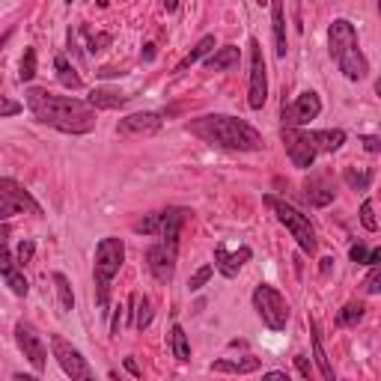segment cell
<instances>
[{
	"instance_id": "6da1fadb",
	"label": "cell",
	"mask_w": 381,
	"mask_h": 381,
	"mask_svg": "<svg viewBox=\"0 0 381 381\" xmlns=\"http://www.w3.org/2000/svg\"><path fill=\"white\" fill-rule=\"evenodd\" d=\"M27 110L33 120L51 125L63 135H90L95 128V108L72 95H54L48 90H27Z\"/></svg>"
},
{
	"instance_id": "7a4b0ae2",
	"label": "cell",
	"mask_w": 381,
	"mask_h": 381,
	"mask_svg": "<svg viewBox=\"0 0 381 381\" xmlns=\"http://www.w3.org/2000/svg\"><path fill=\"white\" fill-rule=\"evenodd\" d=\"M188 131L194 137L206 140L209 146H221V149H233V152H259L262 149V135L239 117L229 113H206L200 120H191Z\"/></svg>"
},
{
	"instance_id": "3957f363",
	"label": "cell",
	"mask_w": 381,
	"mask_h": 381,
	"mask_svg": "<svg viewBox=\"0 0 381 381\" xmlns=\"http://www.w3.org/2000/svg\"><path fill=\"white\" fill-rule=\"evenodd\" d=\"M328 48H330V57L337 60L340 72L349 78V80H363L370 72L367 57L360 54V45H357V30L352 21L337 19L334 24L328 27Z\"/></svg>"
},
{
	"instance_id": "277c9868",
	"label": "cell",
	"mask_w": 381,
	"mask_h": 381,
	"mask_svg": "<svg viewBox=\"0 0 381 381\" xmlns=\"http://www.w3.org/2000/svg\"><path fill=\"white\" fill-rule=\"evenodd\" d=\"M125 262V244L122 239H102L95 244V262H93V274H95V301L98 307H108V295H110V283L113 277L120 274Z\"/></svg>"
},
{
	"instance_id": "5b68a950",
	"label": "cell",
	"mask_w": 381,
	"mask_h": 381,
	"mask_svg": "<svg viewBox=\"0 0 381 381\" xmlns=\"http://www.w3.org/2000/svg\"><path fill=\"white\" fill-rule=\"evenodd\" d=\"M265 203L271 206V212L277 214V221L289 229L292 239L298 241V247H301L304 254H310V256L316 254V247H319L316 229H313V224H310L307 214H301L295 206H289V203H283V200H277V197H265Z\"/></svg>"
},
{
	"instance_id": "8992f818",
	"label": "cell",
	"mask_w": 381,
	"mask_h": 381,
	"mask_svg": "<svg viewBox=\"0 0 381 381\" xmlns=\"http://www.w3.org/2000/svg\"><path fill=\"white\" fill-rule=\"evenodd\" d=\"M254 307L259 313V319L268 325L271 330H283L289 325V304H286V298L280 295L274 286L259 283L254 289Z\"/></svg>"
},
{
	"instance_id": "52a82bcc",
	"label": "cell",
	"mask_w": 381,
	"mask_h": 381,
	"mask_svg": "<svg viewBox=\"0 0 381 381\" xmlns=\"http://www.w3.org/2000/svg\"><path fill=\"white\" fill-rule=\"evenodd\" d=\"M21 212L42 214V206L33 200V194L24 185H19L15 179H0V221H9Z\"/></svg>"
},
{
	"instance_id": "ba28073f",
	"label": "cell",
	"mask_w": 381,
	"mask_h": 381,
	"mask_svg": "<svg viewBox=\"0 0 381 381\" xmlns=\"http://www.w3.org/2000/svg\"><path fill=\"white\" fill-rule=\"evenodd\" d=\"M265 102H268V69H265L259 39H251V93H247V105L254 110H262Z\"/></svg>"
},
{
	"instance_id": "9c48e42d",
	"label": "cell",
	"mask_w": 381,
	"mask_h": 381,
	"mask_svg": "<svg viewBox=\"0 0 381 381\" xmlns=\"http://www.w3.org/2000/svg\"><path fill=\"white\" fill-rule=\"evenodd\" d=\"M51 349H54V357L60 363V370L69 375V378H78V381H90L93 378V370H90L87 357L80 355L72 343H66L60 334L51 337Z\"/></svg>"
},
{
	"instance_id": "30bf717a",
	"label": "cell",
	"mask_w": 381,
	"mask_h": 381,
	"mask_svg": "<svg viewBox=\"0 0 381 381\" xmlns=\"http://www.w3.org/2000/svg\"><path fill=\"white\" fill-rule=\"evenodd\" d=\"M283 146H286V155L289 161L295 164V167L301 170H310L313 161H316V146H313L310 140V131H301V128H292V125H283Z\"/></svg>"
},
{
	"instance_id": "8fae6325",
	"label": "cell",
	"mask_w": 381,
	"mask_h": 381,
	"mask_svg": "<svg viewBox=\"0 0 381 381\" xmlns=\"http://www.w3.org/2000/svg\"><path fill=\"white\" fill-rule=\"evenodd\" d=\"M146 268L158 283H170L176 274V241H158L146 251Z\"/></svg>"
},
{
	"instance_id": "7c38bea8",
	"label": "cell",
	"mask_w": 381,
	"mask_h": 381,
	"mask_svg": "<svg viewBox=\"0 0 381 381\" xmlns=\"http://www.w3.org/2000/svg\"><path fill=\"white\" fill-rule=\"evenodd\" d=\"M15 343H19V349L24 352V357L33 363V370L42 372L45 363H48V349L39 337V330L33 328L30 322H19L15 325Z\"/></svg>"
},
{
	"instance_id": "4fadbf2b",
	"label": "cell",
	"mask_w": 381,
	"mask_h": 381,
	"mask_svg": "<svg viewBox=\"0 0 381 381\" xmlns=\"http://www.w3.org/2000/svg\"><path fill=\"white\" fill-rule=\"evenodd\" d=\"M322 113V98L307 90L295 98L292 105H283V125H292V128H301L307 122H313Z\"/></svg>"
},
{
	"instance_id": "5bb4252c",
	"label": "cell",
	"mask_w": 381,
	"mask_h": 381,
	"mask_svg": "<svg viewBox=\"0 0 381 381\" xmlns=\"http://www.w3.org/2000/svg\"><path fill=\"white\" fill-rule=\"evenodd\" d=\"M304 197H307V203H310L313 209H325V206H330V203H334V197H337L330 176H328V173L310 176V179H307V185H304Z\"/></svg>"
},
{
	"instance_id": "9a60e30c",
	"label": "cell",
	"mask_w": 381,
	"mask_h": 381,
	"mask_svg": "<svg viewBox=\"0 0 381 381\" xmlns=\"http://www.w3.org/2000/svg\"><path fill=\"white\" fill-rule=\"evenodd\" d=\"M0 277L6 280V286L19 295V298H24L27 295V277L21 274V265H19V259H15L12 254H9V247L6 244H0Z\"/></svg>"
},
{
	"instance_id": "2e32d148",
	"label": "cell",
	"mask_w": 381,
	"mask_h": 381,
	"mask_svg": "<svg viewBox=\"0 0 381 381\" xmlns=\"http://www.w3.org/2000/svg\"><path fill=\"white\" fill-rule=\"evenodd\" d=\"M161 122H164L161 113L143 110V113H131V117L120 120L117 131H120V135H125V137H131V135H155V131L161 128Z\"/></svg>"
},
{
	"instance_id": "e0dca14e",
	"label": "cell",
	"mask_w": 381,
	"mask_h": 381,
	"mask_svg": "<svg viewBox=\"0 0 381 381\" xmlns=\"http://www.w3.org/2000/svg\"><path fill=\"white\" fill-rule=\"evenodd\" d=\"M251 256H254L251 247H239L236 254H229L226 244H218V247H214V268H218L224 277H236L241 271V265Z\"/></svg>"
},
{
	"instance_id": "ac0fdd59",
	"label": "cell",
	"mask_w": 381,
	"mask_h": 381,
	"mask_svg": "<svg viewBox=\"0 0 381 381\" xmlns=\"http://www.w3.org/2000/svg\"><path fill=\"white\" fill-rule=\"evenodd\" d=\"M271 4V24H274V51L277 57L283 60L289 45H286V9H283V0H268Z\"/></svg>"
},
{
	"instance_id": "d6986e66",
	"label": "cell",
	"mask_w": 381,
	"mask_h": 381,
	"mask_svg": "<svg viewBox=\"0 0 381 381\" xmlns=\"http://www.w3.org/2000/svg\"><path fill=\"white\" fill-rule=\"evenodd\" d=\"M185 218H188L185 209H164L161 212V229H158V236L164 241H176L179 244V233H182V224H185Z\"/></svg>"
},
{
	"instance_id": "ffe728a7",
	"label": "cell",
	"mask_w": 381,
	"mask_h": 381,
	"mask_svg": "<svg viewBox=\"0 0 381 381\" xmlns=\"http://www.w3.org/2000/svg\"><path fill=\"white\" fill-rule=\"evenodd\" d=\"M239 60H241V51L236 45H224V48H218L209 60H206V69L209 72H229V69H236L239 66Z\"/></svg>"
},
{
	"instance_id": "44dd1931",
	"label": "cell",
	"mask_w": 381,
	"mask_h": 381,
	"mask_svg": "<svg viewBox=\"0 0 381 381\" xmlns=\"http://www.w3.org/2000/svg\"><path fill=\"white\" fill-rule=\"evenodd\" d=\"M87 102L95 108V110H113V108H122L128 102V95L120 93V90H108V87H95L90 93Z\"/></svg>"
},
{
	"instance_id": "7402d4cb",
	"label": "cell",
	"mask_w": 381,
	"mask_h": 381,
	"mask_svg": "<svg viewBox=\"0 0 381 381\" xmlns=\"http://www.w3.org/2000/svg\"><path fill=\"white\" fill-rule=\"evenodd\" d=\"M310 140L316 146V152H337L345 143V131L340 128H325V131H310Z\"/></svg>"
},
{
	"instance_id": "603a6c76",
	"label": "cell",
	"mask_w": 381,
	"mask_h": 381,
	"mask_svg": "<svg viewBox=\"0 0 381 381\" xmlns=\"http://www.w3.org/2000/svg\"><path fill=\"white\" fill-rule=\"evenodd\" d=\"M214 372H236V375H247V372H256L259 370V357H239V360H214L212 363Z\"/></svg>"
},
{
	"instance_id": "cb8c5ba5",
	"label": "cell",
	"mask_w": 381,
	"mask_h": 381,
	"mask_svg": "<svg viewBox=\"0 0 381 381\" xmlns=\"http://www.w3.org/2000/svg\"><path fill=\"white\" fill-rule=\"evenodd\" d=\"M212 48H214V36H203V39H200V42H197V45L191 48V51L185 54V57H182V60H179V66H176V72H188V69H191V66H194V63H200V60H203V57H206V54L212 51Z\"/></svg>"
},
{
	"instance_id": "d4e9b609",
	"label": "cell",
	"mask_w": 381,
	"mask_h": 381,
	"mask_svg": "<svg viewBox=\"0 0 381 381\" xmlns=\"http://www.w3.org/2000/svg\"><path fill=\"white\" fill-rule=\"evenodd\" d=\"M54 69H57V78H60V84H63L66 90H80V87H84V80H80V75L75 72V66L66 60L63 54L54 60Z\"/></svg>"
},
{
	"instance_id": "484cf974",
	"label": "cell",
	"mask_w": 381,
	"mask_h": 381,
	"mask_svg": "<svg viewBox=\"0 0 381 381\" xmlns=\"http://www.w3.org/2000/svg\"><path fill=\"white\" fill-rule=\"evenodd\" d=\"M313 357H316V367H319V372H322L325 381H334L337 378L334 375V367H330V360L325 355V345H322V337H319V328L316 325H313Z\"/></svg>"
},
{
	"instance_id": "4316f807",
	"label": "cell",
	"mask_w": 381,
	"mask_h": 381,
	"mask_svg": "<svg viewBox=\"0 0 381 381\" xmlns=\"http://www.w3.org/2000/svg\"><path fill=\"white\" fill-rule=\"evenodd\" d=\"M170 349H173L176 360H182V363L191 360V343H188V334L182 325H173V330H170Z\"/></svg>"
},
{
	"instance_id": "83f0119b",
	"label": "cell",
	"mask_w": 381,
	"mask_h": 381,
	"mask_svg": "<svg viewBox=\"0 0 381 381\" xmlns=\"http://www.w3.org/2000/svg\"><path fill=\"white\" fill-rule=\"evenodd\" d=\"M54 286H57V298H60V310H63V313L75 310V292H72L69 277L57 271V274H54Z\"/></svg>"
},
{
	"instance_id": "f1b7e54d",
	"label": "cell",
	"mask_w": 381,
	"mask_h": 381,
	"mask_svg": "<svg viewBox=\"0 0 381 381\" xmlns=\"http://www.w3.org/2000/svg\"><path fill=\"white\" fill-rule=\"evenodd\" d=\"M343 179H345V185H349L352 191H370V185H372V170H355V167H345Z\"/></svg>"
},
{
	"instance_id": "f546056e",
	"label": "cell",
	"mask_w": 381,
	"mask_h": 381,
	"mask_svg": "<svg viewBox=\"0 0 381 381\" xmlns=\"http://www.w3.org/2000/svg\"><path fill=\"white\" fill-rule=\"evenodd\" d=\"M131 301H135V328L137 330H143V328H149V322H152V301H149V298L143 295H131Z\"/></svg>"
},
{
	"instance_id": "4dcf8cb0",
	"label": "cell",
	"mask_w": 381,
	"mask_h": 381,
	"mask_svg": "<svg viewBox=\"0 0 381 381\" xmlns=\"http://www.w3.org/2000/svg\"><path fill=\"white\" fill-rule=\"evenodd\" d=\"M363 304H345L340 313H337V325L340 328H352V325H357L360 319H363Z\"/></svg>"
},
{
	"instance_id": "1f68e13d",
	"label": "cell",
	"mask_w": 381,
	"mask_h": 381,
	"mask_svg": "<svg viewBox=\"0 0 381 381\" xmlns=\"http://www.w3.org/2000/svg\"><path fill=\"white\" fill-rule=\"evenodd\" d=\"M33 75H36V51H33V48H27V51H24V57H21V72H19L21 84H27V80H33Z\"/></svg>"
},
{
	"instance_id": "d6a6232c",
	"label": "cell",
	"mask_w": 381,
	"mask_h": 381,
	"mask_svg": "<svg viewBox=\"0 0 381 381\" xmlns=\"http://www.w3.org/2000/svg\"><path fill=\"white\" fill-rule=\"evenodd\" d=\"M158 229H161V212L149 214V218L135 224V233H143V236H158Z\"/></svg>"
},
{
	"instance_id": "836d02e7",
	"label": "cell",
	"mask_w": 381,
	"mask_h": 381,
	"mask_svg": "<svg viewBox=\"0 0 381 381\" xmlns=\"http://www.w3.org/2000/svg\"><path fill=\"white\" fill-rule=\"evenodd\" d=\"M360 224H363V229H370V233H375V229H378L372 200H363V206H360Z\"/></svg>"
},
{
	"instance_id": "e575fe53",
	"label": "cell",
	"mask_w": 381,
	"mask_h": 381,
	"mask_svg": "<svg viewBox=\"0 0 381 381\" xmlns=\"http://www.w3.org/2000/svg\"><path fill=\"white\" fill-rule=\"evenodd\" d=\"M108 45H110V33H90L87 30V48H90V54L105 51Z\"/></svg>"
},
{
	"instance_id": "d590c367",
	"label": "cell",
	"mask_w": 381,
	"mask_h": 381,
	"mask_svg": "<svg viewBox=\"0 0 381 381\" xmlns=\"http://www.w3.org/2000/svg\"><path fill=\"white\" fill-rule=\"evenodd\" d=\"M212 265H203V268L200 271H194V277L188 280V286H191V292H197V289H203L206 283H209V280H212Z\"/></svg>"
},
{
	"instance_id": "8d00e7d4",
	"label": "cell",
	"mask_w": 381,
	"mask_h": 381,
	"mask_svg": "<svg viewBox=\"0 0 381 381\" xmlns=\"http://www.w3.org/2000/svg\"><path fill=\"white\" fill-rule=\"evenodd\" d=\"M363 289H367V295H378L381 292V271H378V265H370V274H367V280H363Z\"/></svg>"
},
{
	"instance_id": "74e56055",
	"label": "cell",
	"mask_w": 381,
	"mask_h": 381,
	"mask_svg": "<svg viewBox=\"0 0 381 381\" xmlns=\"http://www.w3.org/2000/svg\"><path fill=\"white\" fill-rule=\"evenodd\" d=\"M21 113V102H15L9 95H0V117H15Z\"/></svg>"
},
{
	"instance_id": "f35d334b",
	"label": "cell",
	"mask_w": 381,
	"mask_h": 381,
	"mask_svg": "<svg viewBox=\"0 0 381 381\" xmlns=\"http://www.w3.org/2000/svg\"><path fill=\"white\" fill-rule=\"evenodd\" d=\"M33 254H36V244H33V241H21V244H19V254H15V259H19L21 268L33 259Z\"/></svg>"
},
{
	"instance_id": "ab89813d",
	"label": "cell",
	"mask_w": 381,
	"mask_h": 381,
	"mask_svg": "<svg viewBox=\"0 0 381 381\" xmlns=\"http://www.w3.org/2000/svg\"><path fill=\"white\" fill-rule=\"evenodd\" d=\"M367 247H363V244H355L352 247V251H349V256H352V262H367Z\"/></svg>"
},
{
	"instance_id": "60d3db41",
	"label": "cell",
	"mask_w": 381,
	"mask_h": 381,
	"mask_svg": "<svg viewBox=\"0 0 381 381\" xmlns=\"http://www.w3.org/2000/svg\"><path fill=\"white\" fill-rule=\"evenodd\" d=\"M360 143H363V149H367V152H372V155L381 152V140H378V137H363Z\"/></svg>"
},
{
	"instance_id": "b9f144b4",
	"label": "cell",
	"mask_w": 381,
	"mask_h": 381,
	"mask_svg": "<svg viewBox=\"0 0 381 381\" xmlns=\"http://www.w3.org/2000/svg\"><path fill=\"white\" fill-rule=\"evenodd\" d=\"M295 367H298V372H301V378H310V363H307V357L298 355V357H295Z\"/></svg>"
},
{
	"instance_id": "7bdbcfd3",
	"label": "cell",
	"mask_w": 381,
	"mask_h": 381,
	"mask_svg": "<svg viewBox=\"0 0 381 381\" xmlns=\"http://www.w3.org/2000/svg\"><path fill=\"white\" fill-rule=\"evenodd\" d=\"M120 328H122V307H117V313H113V325H110V334L117 337V334H120Z\"/></svg>"
},
{
	"instance_id": "ee69618b",
	"label": "cell",
	"mask_w": 381,
	"mask_h": 381,
	"mask_svg": "<svg viewBox=\"0 0 381 381\" xmlns=\"http://www.w3.org/2000/svg\"><path fill=\"white\" fill-rule=\"evenodd\" d=\"M125 370L131 372V375H140V370H137V363L131 360V357H125Z\"/></svg>"
},
{
	"instance_id": "f6af8a7d",
	"label": "cell",
	"mask_w": 381,
	"mask_h": 381,
	"mask_svg": "<svg viewBox=\"0 0 381 381\" xmlns=\"http://www.w3.org/2000/svg\"><path fill=\"white\" fill-rule=\"evenodd\" d=\"M265 378H271V381H289L286 372H265Z\"/></svg>"
},
{
	"instance_id": "bcb514c9",
	"label": "cell",
	"mask_w": 381,
	"mask_h": 381,
	"mask_svg": "<svg viewBox=\"0 0 381 381\" xmlns=\"http://www.w3.org/2000/svg\"><path fill=\"white\" fill-rule=\"evenodd\" d=\"M378 259H381V251H370L367 254V265H378Z\"/></svg>"
},
{
	"instance_id": "7dc6e473",
	"label": "cell",
	"mask_w": 381,
	"mask_h": 381,
	"mask_svg": "<svg viewBox=\"0 0 381 381\" xmlns=\"http://www.w3.org/2000/svg\"><path fill=\"white\" fill-rule=\"evenodd\" d=\"M146 51H143V60H152L155 57V45H143Z\"/></svg>"
},
{
	"instance_id": "c3c4849f",
	"label": "cell",
	"mask_w": 381,
	"mask_h": 381,
	"mask_svg": "<svg viewBox=\"0 0 381 381\" xmlns=\"http://www.w3.org/2000/svg\"><path fill=\"white\" fill-rule=\"evenodd\" d=\"M176 6H179V0H164V9L167 12H176Z\"/></svg>"
},
{
	"instance_id": "681fc988",
	"label": "cell",
	"mask_w": 381,
	"mask_h": 381,
	"mask_svg": "<svg viewBox=\"0 0 381 381\" xmlns=\"http://www.w3.org/2000/svg\"><path fill=\"white\" fill-rule=\"evenodd\" d=\"M256 4H259V6H265V4H268V0H256Z\"/></svg>"
},
{
	"instance_id": "f907efd6",
	"label": "cell",
	"mask_w": 381,
	"mask_h": 381,
	"mask_svg": "<svg viewBox=\"0 0 381 381\" xmlns=\"http://www.w3.org/2000/svg\"><path fill=\"white\" fill-rule=\"evenodd\" d=\"M6 39H9V33H6V36H4V39H0V45H4V42H6Z\"/></svg>"
},
{
	"instance_id": "816d5d0a",
	"label": "cell",
	"mask_w": 381,
	"mask_h": 381,
	"mask_svg": "<svg viewBox=\"0 0 381 381\" xmlns=\"http://www.w3.org/2000/svg\"><path fill=\"white\" fill-rule=\"evenodd\" d=\"M69 4H72V0H69Z\"/></svg>"
}]
</instances>
